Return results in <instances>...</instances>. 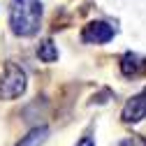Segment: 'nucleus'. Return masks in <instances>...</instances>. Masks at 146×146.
I'll return each instance as SVG.
<instances>
[{"instance_id": "1", "label": "nucleus", "mask_w": 146, "mask_h": 146, "mask_svg": "<svg viewBox=\"0 0 146 146\" xmlns=\"http://www.w3.org/2000/svg\"><path fill=\"white\" fill-rule=\"evenodd\" d=\"M42 23V3L40 0H12L9 5V26L19 37L37 35Z\"/></svg>"}, {"instance_id": "2", "label": "nucleus", "mask_w": 146, "mask_h": 146, "mask_svg": "<svg viewBox=\"0 0 146 146\" xmlns=\"http://www.w3.org/2000/svg\"><path fill=\"white\" fill-rule=\"evenodd\" d=\"M28 81H26V70L16 63H7L3 74H0V100H14L23 95Z\"/></svg>"}, {"instance_id": "3", "label": "nucleus", "mask_w": 146, "mask_h": 146, "mask_svg": "<svg viewBox=\"0 0 146 146\" xmlns=\"http://www.w3.org/2000/svg\"><path fill=\"white\" fill-rule=\"evenodd\" d=\"M114 28L104 21H93L81 30V40L86 44H107L109 40H114Z\"/></svg>"}, {"instance_id": "4", "label": "nucleus", "mask_w": 146, "mask_h": 146, "mask_svg": "<svg viewBox=\"0 0 146 146\" xmlns=\"http://www.w3.org/2000/svg\"><path fill=\"white\" fill-rule=\"evenodd\" d=\"M121 118H123L125 123H139V121L146 118V88L141 90V93H137L132 100L125 102Z\"/></svg>"}, {"instance_id": "5", "label": "nucleus", "mask_w": 146, "mask_h": 146, "mask_svg": "<svg viewBox=\"0 0 146 146\" xmlns=\"http://www.w3.org/2000/svg\"><path fill=\"white\" fill-rule=\"evenodd\" d=\"M121 70L125 77H137L141 72H146V60L141 56H137V53H127L121 60Z\"/></svg>"}, {"instance_id": "6", "label": "nucleus", "mask_w": 146, "mask_h": 146, "mask_svg": "<svg viewBox=\"0 0 146 146\" xmlns=\"http://www.w3.org/2000/svg\"><path fill=\"white\" fill-rule=\"evenodd\" d=\"M46 135H49V127H35V130H30L26 137H21V141L16 146H42L46 141Z\"/></svg>"}, {"instance_id": "7", "label": "nucleus", "mask_w": 146, "mask_h": 146, "mask_svg": "<svg viewBox=\"0 0 146 146\" xmlns=\"http://www.w3.org/2000/svg\"><path fill=\"white\" fill-rule=\"evenodd\" d=\"M37 56L44 63H53V60H58V49H56V44H53L51 40H44L40 44V49H37Z\"/></svg>"}, {"instance_id": "8", "label": "nucleus", "mask_w": 146, "mask_h": 146, "mask_svg": "<svg viewBox=\"0 0 146 146\" xmlns=\"http://www.w3.org/2000/svg\"><path fill=\"white\" fill-rule=\"evenodd\" d=\"M77 146H95V139H93V137H88V135H86V137H84V139H81V141H79Z\"/></svg>"}]
</instances>
